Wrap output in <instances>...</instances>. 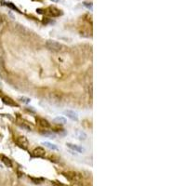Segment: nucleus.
<instances>
[{"instance_id": "f03ea898", "label": "nucleus", "mask_w": 186, "mask_h": 186, "mask_svg": "<svg viewBox=\"0 0 186 186\" xmlns=\"http://www.w3.org/2000/svg\"><path fill=\"white\" fill-rule=\"evenodd\" d=\"M46 47L48 49H49L51 51H54V52H60V51L63 50V49H64V46L62 44L59 43L55 40H47Z\"/></svg>"}, {"instance_id": "dca6fc26", "label": "nucleus", "mask_w": 186, "mask_h": 186, "mask_svg": "<svg viewBox=\"0 0 186 186\" xmlns=\"http://www.w3.org/2000/svg\"><path fill=\"white\" fill-rule=\"evenodd\" d=\"M21 101L24 102V103H29L30 102V99L29 98H25V97H21V98H20Z\"/></svg>"}, {"instance_id": "f257e3e1", "label": "nucleus", "mask_w": 186, "mask_h": 186, "mask_svg": "<svg viewBox=\"0 0 186 186\" xmlns=\"http://www.w3.org/2000/svg\"><path fill=\"white\" fill-rule=\"evenodd\" d=\"M63 176L68 180L69 182H71L72 183H77V182H81L82 181V177L79 173L76 172V171H66V172L62 173Z\"/></svg>"}, {"instance_id": "9d476101", "label": "nucleus", "mask_w": 186, "mask_h": 186, "mask_svg": "<svg viewBox=\"0 0 186 186\" xmlns=\"http://www.w3.org/2000/svg\"><path fill=\"white\" fill-rule=\"evenodd\" d=\"M1 161L4 163V165L6 167H7V168H12V162H11V160L9 157H7V156H5V155H2Z\"/></svg>"}, {"instance_id": "0eeeda50", "label": "nucleus", "mask_w": 186, "mask_h": 186, "mask_svg": "<svg viewBox=\"0 0 186 186\" xmlns=\"http://www.w3.org/2000/svg\"><path fill=\"white\" fill-rule=\"evenodd\" d=\"M48 11H49V14L52 17H59L60 15L62 14L61 10H58L57 7H50L49 9L48 10Z\"/></svg>"}, {"instance_id": "f8f14e48", "label": "nucleus", "mask_w": 186, "mask_h": 186, "mask_svg": "<svg viewBox=\"0 0 186 186\" xmlns=\"http://www.w3.org/2000/svg\"><path fill=\"white\" fill-rule=\"evenodd\" d=\"M41 133L43 134L44 136H46V137H49V138H55V137H56L55 133H54V132H52V130L44 129Z\"/></svg>"}, {"instance_id": "39448f33", "label": "nucleus", "mask_w": 186, "mask_h": 186, "mask_svg": "<svg viewBox=\"0 0 186 186\" xmlns=\"http://www.w3.org/2000/svg\"><path fill=\"white\" fill-rule=\"evenodd\" d=\"M36 121H37V123H38V125L44 129H48L50 128V123L47 120V119L38 117V118H36Z\"/></svg>"}, {"instance_id": "6e6552de", "label": "nucleus", "mask_w": 186, "mask_h": 186, "mask_svg": "<svg viewBox=\"0 0 186 186\" xmlns=\"http://www.w3.org/2000/svg\"><path fill=\"white\" fill-rule=\"evenodd\" d=\"M66 145H67V147L68 148H70V149H72L73 151H76V152H77V153H83L84 151H85V149L83 148V147H81V146H78V145H76V144H73V143H66Z\"/></svg>"}, {"instance_id": "4468645a", "label": "nucleus", "mask_w": 186, "mask_h": 186, "mask_svg": "<svg viewBox=\"0 0 186 186\" xmlns=\"http://www.w3.org/2000/svg\"><path fill=\"white\" fill-rule=\"evenodd\" d=\"M54 122L55 123H58V124H62V125H64L66 124V119L63 117V116H58V117H55L54 118Z\"/></svg>"}, {"instance_id": "9b49d317", "label": "nucleus", "mask_w": 186, "mask_h": 186, "mask_svg": "<svg viewBox=\"0 0 186 186\" xmlns=\"http://www.w3.org/2000/svg\"><path fill=\"white\" fill-rule=\"evenodd\" d=\"M43 145H45L46 147H48L50 150H53V151H57L58 150V146L54 143H49V141H45V143H42Z\"/></svg>"}, {"instance_id": "7ed1b4c3", "label": "nucleus", "mask_w": 186, "mask_h": 186, "mask_svg": "<svg viewBox=\"0 0 186 186\" xmlns=\"http://www.w3.org/2000/svg\"><path fill=\"white\" fill-rule=\"evenodd\" d=\"M16 143L19 147L22 148V149H27L28 145H29V141L27 140L26 137L24 136H19L16 139Z\"/></svg>"}, {"instance_id": "2eb2a0df", "label": "nucleus", "mask_w": 186, "mask_h": 186, "mask_svg": "<svg viewBox=\"0 0 186 186\" xmlns=\"http://www.w3.org/2000/svg\"><path fill=\"white\" fill-rule=\"evenodd\" d=\"M6 5H7V7H10V9L14 10H17V11H20V10H19L17 9V7H15L14 5H12V3H10V2H9V3H6Z\"/></svg>"}, {"instance_id": "20e7f679", "label": "nucleus", "mask_w": 186, "mask_h": 186, "mask_svg": "<svg viewBox=\"0 0 186 186\" xmlns=\"http://www.w3.org/2000/svg\"><path fill=\"white\" fill-rule=\"evenodd\" d=\"M63 114L68 117L70 118L71 120H74V121H78V115L77 113H76L73 110H65L63 112Z\"/></svg>"}, {"instance_id": "ddd939ff", "label": "nucleus", "mask_w": 186, "mask_h": 186, "mask_svg": "<svg viewBox=\"0 0 186 186\" xmlns=\"http://www.w3.org/2000/svg\"><path fill=\"white\" fill-rule=\"evenodd\" d=\"M76 137L80 140H85L87 139V134L82 130H77L76 131Z\"/></svg>"}, {"instance_id": "6ab92c4d", "label": "nucleus", "mask_w": 186, "mask_h": 186, "mask_svg": "<svg viewBox=\"0 0 186 186\" xmlns=\"http://www.w3.org/2000/svg\"><path fill=\"white\" fill-rule=\"evenodd\" d=\"M3 24H4V19L1 15H0V26H2Z\"/></svg>"}, {"instance_id": "412c9836", "label": "nucleus", "mask_w": 186, "mask_h": 186, "mask_svg": "<svg viewBox=\"0 0 186 186\" xmlns=\"http://www.w3.org/2000/svg\"><path fill=\"white\" fill-rule=\"evenodd\" d=\"M50 1L54 2V3H58V2H59V0H50Z\"/></svg>"}, {"instance_id": "423d86ee", "label": "nucleus", "mask_w": 186, "mask_h": 186, "mask_svg": "<svg viewBox=\"0 0 186 186\" xmlns=\"http://www.w3.org/2000/svg\"><path fill=\"white\" fill-rule=\"evenodd\" d=\"M33 154L35 157H44L45 154H46V151H45L42 147H36L34 149Z\"/></svg>"}, {"instance_id": "aec40b11", "label": "nucleus", "mask_w": 186, "mask_h": 186, "mask_svg": "<svg viewBox=\"0 0 186 186\" xmlns=\"http://www.w3.org/2000/svg\"><path fill=\"white\" fill-rule=\"evenodd\" d=\"M71 186H84V185L82 184L81 182H77V183H72Z\"/></svg>"}, {"instance_id": "f3484780", "label": "nucleus", "mask_w": 186, "mask_h": 186, "mask_svg": "<svg viewBox=\"0 0 186 186\" xmlns=\"http://www.w3.org/2000/svg\"><path fill=\"white\" fill-rule=\"evenodd\" d=\"M32 180H33V182L35 183H40V182L43 181L42 179H40V180H39V179H35V178H32Z\"/></svg>"}, {"instance_id": "1a4fd4ad", "label": "nucleus", "mask_w": 186, "mask_h": 186, "mask_svg": "<svg viewBox=\"0 0 186 186\" xmlns=\"http://www.w3.org/2000/svg\"><path fill=\"white\" fill-rule=\"evenodd\" d=\"M2 101L6 104V105H9V106H17L16 102H15L11 98L7 96H4L2 98Z\"/></svg>"}, {"instance_id": "a211bd4d", "label": "nucleus", "mask_w": 186, "mask_h": 186, "mask_svg": "<svg viewBox=\"0 0 186 186\" xmlns=\"http://www.w3.org/2000/svg\"><path fill=\"white\" fill-rule=\"evenodd\" d=\"M84 6H85V7H87L88 10H89V9H90V10L92 9V5H91V3H89V4H88V3L85 2V3H84Z\"/></svg>"}]
</instances>
